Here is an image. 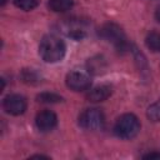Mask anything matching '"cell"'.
Masks as SVG:
<instances>
[{
  "mask_svg": "<svg viewBox=\"0 0 160 160\" xmlns=\"http://www.w3.org/2000/svg\"><path fill=\"white\" fill-rule=\"evenodd\" d=\"M36 100L39 102H44V104H58L62 101V98L55 92H49V91H44L40 92L36 96Z\"/></svg>",
  "mask_w": 160,
  "mask_h": 160,
  "instance_id": "obj_11",
  "label": "cell"
},
{
  "mask_svg": "<svg viewBox=\"0 0 160 160\" xmlns=\"http://www.w3.org/2000/svg\"><path fill=\"white\" fill-rule=\"evenodd\" d=\"M111 92H112L111 86L99 85V86H95L91 90H89V92L86 94V99L91 102H100V101L109 99L111 96Z\"/></svg>",
  "mask_w": 160,
  "mask_h": 160,
  "instance_id": "obj_8",
  "label": "cell"
},
{
  "mask_svg": "<svg viewBox=\"0 0 160 160\" xmlns=\"http://www.w3.org/2000/svg\"><path fill=\"white\" fill-rule=\"evenodd\" d=\"M21 78H22V81H25L26 84H35L38 82V74L31 70V69H24L22 72H21Z\"/></svg>",
  "mask_w": 160,
  "mask_h": 160,
  "instance_id": "obj_15",
  "label": "cell"
},
{
  "mask_svg": "<svg viewBox=\"0 0 160 160\" xmlns=\"http://www.w3.org/2000/svg\"><path fill=\"white\" fill-rule=\"evenodd\" d=\"M102 64H104V60H101L100 58H98V59H90L89 62H88L89 71H91L94 74H99L104 69Z\"/></svg>",
  "mask_w": 160,
  "mask_h": 160,
  "instance_id": "obj_16",
  "label": "cell"
},
{
  "mask_svg": "<svg viewBox=\"0 0 160 160\" xmlns=\"http://www.w3.org/2000/svg\"><path fill=\"white\" fill-rule=\"evenodd\" d=\"M66 86L74 91H84L88 90L91 85V80L89 75L81 71H70L65 78Z\"/></svg>",
  "mask_w": 160,
  "mask_h": 160,
  "instance_id": "obj_6",
  "label": "cell"
},
{
  "mask_svg": "<svg viewBox=\"0 0 160 160\" xmlns=\"http://www.w3.org/2000/svg\"><path fill=\"white\" fill-rule=\"evenodd\" d=\"M6 1H8V0H1V6H4V5L6 4Z\"/></svg>",
  "mask_w": 160,
  "mask_h": 160,
  "instance_id": "obj_19",
  "label": "cell"
},
{
  "mask_svg": "<svg viewBox=\"0 0 160 160\" xmlns=\"http://www.w3.org/2000/svg\"><path fill=\"white\" fill-rule=\"evenodd\" d=\"M66 46L64 41L55 35H45L39 44V54L46 62L61 61L65 56Z\"/></svg>",
  "mask_w": 160,
  "mask_h": 160,
  "instance_id": "obj_1",
  "label": "cell"
},
{
  "mask_svg": "<svg viewBox=\"0 0 160 160\" xmlns=\"http://www.w3.org/2000/svg\"><path fill=\"white\" fill-rule=\"evenodd\" d=\"M74 6V0H49L48 8L54 12H65Z\"/></svg>",
  "mask_w": 160,
  "mask_h": 160,
  "instance_id": "obj_10",
  "label": "cell"
},
{
  "mask_svg": "<svg viewBox=\"0 0 160 160\" xmlns=\"http://www.w3.org/2000/svg\"><path fill=\"white\" fill-rule=\"evenodd\" d=\"M35 124L36 128L42 131V132H48L51 131L56 124H58V116L54 111L50 110H42L40 112H38L36 118H35Z\"/></svg>",
  "mask_w": 160,
  "mask_h": 160,
  "instance_id": "obj_7",
  "label": "cell"
},
{
  "mask_svg": "<svg viewBox=\"0 0 160 160\" xmlns=\"http://www.w3.org/2000/svg\"><path fill=\"white\" fill-rule=\"evenodd\" d=\"M65 30L70 38L76 39V40H80L85 36V28L81 21H75V20L68 21L65 24Z\"/></svg>",
  "mask_w": 160,
  "mask_h": 160,
  "instance_id": "obj_9",
  "label": "cell"
},
{
  "mask_svg": "<svg viewBox=\"0 0 160 160\" xmlns=\"http://www.w3.org/2000/svg\"><path fill=\"white\" fill-rule=\"evenodd\" d=\"M155 19L160 22V5L156 8V10H155Z\"/></svg>",
  "mask_w": 160,
  "mask_h": 160,
  "instance_id": "obj_18",
  "label": "cell"
},
{
  "mask_svg": "<svg viewBox=\"0 0 160 160\" xmlns=\"http://www.w3.org/2000/svg\"><path fill=\"white\" fill-rule=\"evenodd\" d=\"M105 116L100 109L90 108L81 111L79 115V125L86 130H100L104 128Z\"/></svg>",
  "mask_w": 160,
  "mask_h": 160,
  "instance_id": "obj_4",
  "label": "cell"
},
{
  "mask_svg": "<svg viewBox=\"0 0 160 160\" xmlns=\"http://www.w3.org/2000/svg\"><path fill=\"white\" fill-rule=\"evenodd\" d=\"M14 4L24 11H30L39 5V0H14Z\"/></svg>",
  "mask_w": 160,
  "mask_h": 160,
  "instance_id": "obj_14",
  "label": "cell"
},
{
  "mask_svg": "<svg viewBox=\"0 0 160 160\" xmlns=\"http://www.w3.org/2000/svg\"><path fill=\"white\" fill-rule=\"evenodd\" d=\"M2 108L8 114L18 116V115H21L25 112V110L28 108V102L22 95L11 94V95H8L4 98Z\"/></svg>",
  "mask_w": 160,
  "mask_h": 160,
  "instance_id": "obj_5",
  "label": "cell"
},
{
  "mask_svg": "<svg viewBox=\"0 0 160 160\" xmlns=\"http://www.w3.org/2000/svg\"><path fill=\"white\" fill-rule=\"evenodd\" d=\"M140 120L134 114H122L114 125V132L118 138L130 140L135 138L140 131Z\"/></svg>",
  "mask_w": 160,
  "mask_h": 160,
  "instance_id": "obj_2",
  "label": "cell"
},
{
  "mask_svg": "<svg viewBox=\"0 0 160 160\" xmlns=\"http://www.w3.org/2000/svg\"><path fill=\"white\" fill-rule=\"evenodd\" d=\"M146 115H148V118H149L151 121H154V122L160 121V101H156V102L151 104V105L148 108Z\"/></svg>",
  "mask_w": 160,
  "mask_h": 160,
  "instance_id": "obj_13",
  "label": "cell"
},
{
  "mask_svg": "<svg viewBox=\"0 0 160 160\" xmlns=\"http://www.w3.org/2000/svg\"><path fill=\"white\" fill-rule=\"evenodd\" d=\"M142 158H144V159H160V152L152 151V152H149V154L144 155Z\"/></svg>",
  "mask_w": 160,
  "mask_h": 160,
  "instance_id": "obj_17",
  "label": "cell"
},
{
  "mask_svg": "<svg viewBox=\"0 0 160 160\" xmlns=\"http://www.w3.org/2000/svg\"><path fill=\"white\" fill-rule=\"evenodd\" d=\"M99 35L101 39L115 45L118 50H126L128 49V41H126V36H125L122 29L114 22L104 24L99 29Z\"/></svg>",
  "mask_w": 160,
  "mask_h": 160,
  "instance_id": "obj_3",
  "label": "cell"
},
{
  "mask_svg": "<svg viewBox=\"0 0 160 160\" xmlns=\"http://www.w3.org/2000/svg\"><path fill=\"white\" fill-rule=\"evenodd\" d=\"M146 46L151 50V51H160V34L151 31L146 35L145 39Z\"/></svg>",
  "mask_w": 160,
  "mask_h": 160,
  "instance_id": "obj_12",
  "label": "cell"
}]
</instances>
